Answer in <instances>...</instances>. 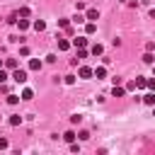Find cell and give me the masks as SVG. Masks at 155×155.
I'll return each mask as SVG.
<instances>
[{
  "label": "cell",
  "mask_w": 155,
  "mask_h": 155,
  "mask_svg": "<svg viewBox=\"0 0 155 155\" xmlns=\"http://www.w3.org/2000/svg\"><path fill=\"white\" fill-rule=\"evenodd\" d=\"M12 80H15V82H19V85H22V82H27V70L15 68V70H12Z\"/></svg>",
  "instance_id": "6da1fadb"
},
{
  "label": "cell",
  "mask_w": 155,
  "mask_h": 155,
  "mask_svg": "<svg viewBox=\"0 0 155 155\" xmlns=\"http://www.w3.org/2000/svg\"><path fill=\"white\" fill-rule=\"evenodd\" d=\"M78 75H80V78H92V75H94V70H92V68H87V65H80Z\"/></svg>",
  "instance_id": "7a4b0ae2"
},
{
  "label": "cell",
  "mask_w": 155,
  "mask_h": 155,
  "mask_svg": "<svg viewBox=\"0 0 155 155\" xmlns=\"http://www.w3.org/2000/svg\"><path fill=\"white\" fill-rule=\"evenodd\" d=\"M73 46H75V48H85V46H87V39H85V36H78V39H73Z\"/></svg>",
  "instance_id": "3957f363"
},
{
  "label": "cell",
  "mask_w": 155,
  "mask_h": 155,
  "mask_svg": "<svg viewBox=\"0 0 155 155\" xmlns=\"http://www.w3.org/2000/svg\"><path fill=\"white\" fill-rule=\"evenodd\" d=\"M94 78H97V80H104V78H107V68H104V65L94 68Z\"/></svg>",
  "instance_id": "277c9868"
},
{
  "label": "cell",
  "mask_w": 155,
  "mask_h": 155,
  "mask_svg": "<svg viewBox=\"0 0 155 155\" xmlns=\"http://www.w3.org/2000/svg\"><path fill=\"white\" fill-rule=\"evenodd\" d=\"M85 17H87V19H90V22H94V19H99V12H97V10H94V7H90V10H87V15H85Z\"/></svg>",
  "instance_id": "5b68a950"
},
{
  "label": "cell",
  "mask_w": 155,
  "mask_h": 155,
  "mask_svg": "<svg viewBox=\"0 0 155 155\" xmlns=\"http://www.w3.org/2000/svg\"><path fill=\"white\" fill-rule=\"evenodd\" d=\"M70 44H73V41H68V39H58V51H68Z\"/></svg>",
  "instance_id": "8992f818"
},
{
  "label": "cell",
  "mask_w": 155,
  "mask_h": 155,
  "mask_svg": "<svg viewBox=\"0 0 155 155\" xmlns=\"http://www.w3.org/2000/svg\"><path fill=\"white\" fill-rule=\"evenodd\" d=\"M29 70H41V61L39 58H31L29 61Z\"/></svg>",
  "instance_id": "52a82bcc"
},
{
  "label": "cell",
  "mask_w": 155,
  "mask_h": 155,
  "mask_svg": "<svg viewBox=\"0 0 155 155\" xmlns=\"http://www.w3.org/2000/svg\"><path fill=\"white\" fill-rule=\"evenodd\" d=\"M133 82H136V90H143V87H148V80H145V78H136Z\"/></svg>",
  "instance_id": "ba28073f"
},
{
  "label": "cell",
  "mask_w": 155,
  "mask_h": 155,
  "mask_svg": "<svg viewBox=\"0 0 155 155\" xmlns=\"http://www.w3.org/2000/svg\"><path fill=\"white\" fill-rule=\"evenodd\" d=\"M124 92H126V90H124L121 85H114V90H111V97H124Z\"/></svg>",
  "instance_id": "9c48e42d"
},
{
  "label": "cell",
  "mask_w": 155,
  "mask_h": 155,
  "mask_svg": "<svg viewBox=\"0 0 155 155\" xmlns=\"http://www.w3.org/2000/svg\"><path fill=\"white\" fill-rule=\"evenodd\" d=\"M143 102H145V104H153V107H155V92L150 90V92H148V94L143 97Z\"/></svg>",
  "instance_id": "30bf717a"
},
{
  "label": "cell",
  "mask_w": 155,
  "mask_h": 155,
  "mask_svg": "<svg viewBox=\"0 0 155 155\" xmlns=\"http://www.w3.org/2000/svg\"><path fill=\"white\" fill-rule=\"evenodd\" d=\"M17 27H19V31H24V29H29V19H17Z\"/></svg>",
  "instance_id": "8fae6325"
},
{
  "label": "cell",
  "mask_w": 155,
  "mask_h": 155,
  "mask_svg": "<svg viewBox=\"0 0 155 155\" xmlns=\"http://www.w3.org/2000/svg\"><path fill=\"white\" fill-rule=\"evenodd\" d=\"M31 27H34L36 31H44V29H46V22H44V19H36V22H34Z\"/></svg>",
  "instance_id": "7c38bea8"
},
{
  "label": "cell",
  "mask_w": 155,
  "mask_h": 155,
  "mask_svg": "<svg viewBox=\"0 0 155 155\" xmlns=\"http://www.w3.org/2000/svg\"><path fill=\"white\" fill-rule=\"evenodd\" d=\"M63 140H65V143H75V133H73V131H65V133H63Z\"/></svg>",
  "instance_id": "4fadbf2b"
},
{
  "label": "cell",
  "mask_w": 155,
  "mask_h": 155,
  "mask_svg": "<svg viewBox=\"0 0 155 155\" xmlns=\"http://www.w3.org/2000/svg\"><path fill=\"white\" fill-rule=\"evenodd\" d=\"M143 63H155V56H153V51H145V56H143Z\"/></svg>",
  "instance_id": "5bb4252c"
},
{
  "label": "cell",
  "mask_w": 155,
  "mask_h": 155,
  "mask_svg": "<svg viewBox=\"0 0 155 155\" xmlns=\"http://www.w3.org/2000/svg\"><path fill=\"white\" fill-rule=\"evenodd\" d=\"M5 68H7V70H15V68H17V61H15V58H7V61H5Z\"/></svg>",
  "instance_id": "9a60e30c"
},
{
  "label": "cell",
  "mask_w": 155,
  "mask_h": 155,
  "mask_svg": "<svg viewBox=\"0 0 155 155\" xmlns=\"http://www.w3.org/2000/svg\"><path fill=\"white\" fill-rule=\"evenodd\" d=\"M58 27H61V29H68V27H70V19L61 17V19H58Z\"/></svg>",
  "instance_id": "2e32d148"
},
{
  "label": "cell",
  "mask_w": 155,
  "mask_h": 155,
  "mask_svg": "<svg viewBox=\"0 0 155 155\" xmlns=\"http://www.w3.org/2000/svg\"><path fill=\"white\" fill-rule=\"evenodd\" d=\"M85 31H87V34H94V31H97V24H94V22H87Z\"/></svg>",
  "instance_id": "e0dca14e"
},
{
  "label": "cell",
  "mask_w": 155,
  "mask_h": 155,
  "mask_svg": "<svg viewBox=\"0 0 155 155\" xmlns=\"http://www.w3.org/2000/svg\"><path fill=\"white\" fill-rule=\"evenodd\" d=\"M90 51H92V56H99V53H102L104 48H102V44H94V46H92Z\"/></svg>",
  "instance_id": "ac0fdd59"
},
{
  "label": "cell",
  "mask_w": 155,
  "mask_h": 155,
  "mask_svg": "<svg viewBox=\"0 0 155 155\" xmlns=\"http://www.w3.org/2000/svg\"><path fill=\"white\" fill-rule=\"evenodd\" d=\"M19 97H22V99H31V97H34V92L27 87V90H22V94H19Z\"/></svg>",
  "instance_id": "d6986e66"
},
{
  "label": "cell",
  "mask_w": 155,
  "mask_h": 155,
  "mask_svg": "<svg viewBox=\"0 0 155 155\" xmlns=\"http://www.w3.org/2000/svg\"><path fill=\"white\" fill-rule=\"evenodd\" d=\"M10 124H12V126H19V124H22V116H19V114L10 116Z\"/></svg>",
  "instance_id": "ffe728a7"
},
{
  "label": "cell",
  "mask_w": 155,
  "mask_h": 155,
  "mask_svg": "<svg viewBox=\"0 0 155 155\" xmlns=\"http://www.w3.org/2000/svg\"><path fill=\"white\" fill-rule=\"evenodd\" d=\"M22 97H17V94H7V104H17Z\"/></svg>",
  "instance_id": "44dd1931"
},
{
  "label": "cell",
  "mask_w": 155,
  "mask_h": 155,
  "mask_svg": "<svg viewBox=\"0 0 155 155\" xmlns=\"http://www.w3.org/2000/svg\"><path fill=\"white\" fill-rule=\"evenodd\" d=\"M17 17H29V7H22V10L17 12Z\"/></svg>",
  "instance_id": "7402d4cb"
},
{
  "label": "cell",
  "mask_w": 155,
  "mask_h": 155,
  "mask_svg": "<svg viewBox=\"0 0 155 155\" xmlns=\"http://www.w3.org/2000/svg\"><path fill=\"white\" fill-rule=\"evenodd\" d=\"M78 58H80V61L87 58V51H85V48H78Z\"/></svg>",
  "instance_id": "603a6c76"
},
{
  "label": "cell",
  "mask_w": 155,
  "mask_h": 155,
  "mask_svg": "<svg viewBox=\"0 0 155 155\" xmlns=\"http://www.w3.org/2000/svg\"><path fill=\"white\" fill-rule=\"evenodd\" d=\"M78 138H82V140H87V138H90V133H87V131H80V133H78Z\"/></svg>",
  "instance_id": "cb8c5ba5"
},
{
  "label": "cell",
  "mask_w": 155,
  "mask_h": 155,
  "mask_svg": "<svg viewBox=\"0 0 155 155\" xmlns=\"http://www.w3.org/2000/svg\"><path fill=\"white\" fill-rule=\"evenodd\" d=\"M145 51H155V41H148L145 44Z\"/></svg>",
  "instance_id": "d4e9b609"
},
{
  "label": "cell",
  "mask_w": 155,
  "mask_h": 155,
  "mask_svg": "<svg viewBox=\"0 0 155 155\" xmlns=\"http://www.w3.org/2000/svg\"><path fill=\"white\" fill-rule=\"evenodd\" d=\"M5 80H7V73H5V70H2V68H0V85H2V82H5Z\"/></svg>",
  "instance_id": "484cf974"
},
{
  "label": "cell",
  "mask_w": 155,
  "mask_h": 155,
  "mask_svg": "<svg viewBox=\"0 0 155 155\" xmlns=\"http://www.w3.org/2000/svg\"><path fill=\"white\" fill-rule=\"evenodd\" d=\"M148 87H150V90L155 92V78H150V80H148Z\"/></svg>",
  "instance_id": "4316f807"
},
{
  "label": "cell",
  "mask_w": 155,
  "mask_h": 155,
  "mask_svg": "<svg viewBox=\"0 0 155 155\" xmlns=\"http://www.w3.org/2000/svg\"><path fill=\"white\" fill-rule=\"evenodd\" d=\"M7 148V138H0V150H5Z\"/></svg>",
  "instance_id": "83f0119b"
},
{
  "label": "cell",
  "mask_w": 155,
  "mask_h": 155,
  "mask_svg": "<svg viewBox=\"0 0 155 155\" xmlns=\"http://www.w3.org/2000/svg\"><path fill=\"white\" fill-rule=\"evenodd\" d=\"M2 65H5V61H0V68H2Z\"/></svg>",
  "instance_id": "f1b7e54d"
}]
</instances>
